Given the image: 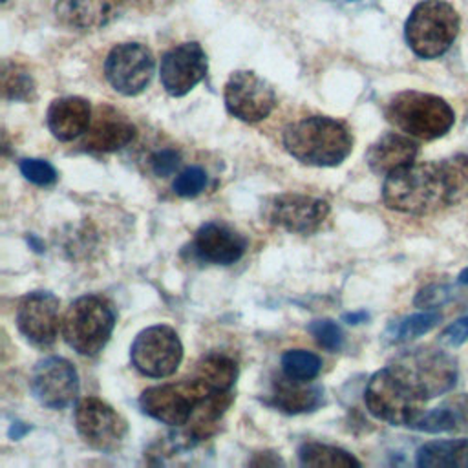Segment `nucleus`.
I'll return each instance as SVG.
<instances>
[{
  "label": "nucleus",
  "instance_id": "nucleus-8",
  "mask_svg": "<svg viewBox=\"0 0 468 468\" xmlns=\"http://www.w3.org/2000/svg\"><path fill=\"white\" fill-rule=\"evenodd\" d=\"M210 393L214 391H210L197 378L177 384H159L146 388L141 393L139 406L148 417L177 428L188 422L196 406Z\"/></svg>",
  "mask_w": 468,
  "mask_h": 468
},
{
  "label": "nucleus",
  "instance_id": "nucleus-15",
  "mask_svg": "<svg viewBox=\"0 0 468 468\" xmlns=\"http://www.w3.org/2000/svg\"><path fill=\"white\" fill-rule=\"evenodd\" d=\"M16 327L31 344L51 346L62 327L58 298L49 291H33L22 296L16 305Z\"/></svg>",
  "mask_w": 468,
  "mask_h": 468
},
{
  "label": "nucleus",
  "instance_id": "nucleus-31",
  "mask_svg": "<svg viewBox=\"0 0 468 468\" xmlns=\"http://www.w3.org/2000/svg\"><path fill=\"white\" fill-rule=\"evenodd\" d=\"M207 186V174L199 166H188L183 172H179L174 179V192L181 197H194L201 194Z\"/></svg>",
  "mask_w": 468,
  "mask_h": 468
},
{
  "label": "nucleus",
  "instance_id": "nucleus-27",
  "mask_svg": "<svg viewBox=\"0 0 468 468\" xmlns=\"http://www.w3.org/2000/svg\"><path fill=\"white\" fill-rule=\"evenodd\" d=\"M441 322V314L435 311H426V313H415L410 314L395 324L389 325L386 331V338L391 344H400V342H410L430 329H433Z\"/></svg>",
  "mask_w": 468,
  "mask_h": 468
},
{
  "label": "nucleus",
  "instance_id": "nucleus-21",
  "mask_svg": "<svg viewBox=\"0 0 468 468\" xmlns=\"http://www.w3.org/2000/svg\"><path fill=\"white\" fill-rule=\"evenodd\" d=\"M324 402V391L305 380H294L287 375L272 382L269 404L283 413H307L314 411Z\"/></svg>",
  "mask_w": 468,
  "mask_h": 468
},
{
  "label": "nucleus",
  "instance_id": "nucleus-30",
  "mask_svg": "<svg viewBox=\"0 0 468 468\" xmlns=\"http://www.w3.org/2000/svg\"><path fill=\"white\" fill-rule=\"evenodd\" d=\"M307 331L313 335V338L318 342V346H322L324 349H327L331 353L340 351L344 346V333H342L340 325L329 318L313 320L307 325Z\"/></svg>",
  "mask_w": 468,
  "mask_h": 468
},
{
  "label": "nucleus",
  "instance_id": "nucleus-16",
  "mask_svg": "<svg viewBox=\"0 0 468 468\" xmlns=\"http://www.w3.org/2000/svg\"><path fill=\"white\" fill-rule=\"evenodd\" d=\"M207 69L208 60L203 48L197 42H183L163 55L159 77L168 95L183 97L203 80Z\"/></svg>",
  "mask_w": 468,
  "mask_h": 468
},
{
  "label": "nucleus",
  "instance_id": "nucleus-28",
  "mask_svg": "<svg viewBox=\"0 0 468 468\" xmlns=\"http://www.w3.org/2000/svg\"><path fill=\"white\" fill-rule=\"evenodd\" d=\"M282 371L283 375L294 378V380H305L311 382L318 377L322 369V360L318 355L305 351V349H289L282 355Z\"/></svg>",
  "mask_w": 468,
  "mask_h": 468
},
{
  "label": "nucleus",
  "instance_id": "nucleus-41",
  "mask_svg": "<svg viewBox=\"0 0 468 468\" xmlns=\"http://www.w3.org/2000/svg\"><path fill=\"white\" fill-rule=\"evenodd\" d=\"M4 2H5V0H4Z\"/></svg>",
  "mask_w": 468,
  "mask_h": 468
},
{
  "label": "nucleus",
  "instance_id": "nucleus-14",
  "mask_svg": "<svg viewBox=\"0 0 468 468\" xmlns=\"http://www.w3.org/2000/svg\"><path fill=\"white\" fill-rule=\"evenodd\" d=\"M29 388L42 406L62 410L79 395V375L69 360L49 356L33 367Z\"/></svg>",
  "mask_w": 468,
  "mask_h": 468
},
{
  "label": "nucleus",
  "instance_id": "nucleus-7",
  "mask_svg": "<svg viewBox=\"0 0 468 468\" xmlns=\"http://www.w3.org/2000/svg\"><path fill=\"white\" fill-rule=\"evenodd\" d=\"M364 402L373 417L391 426L411 428L424 413L422 400L389 366L378 369L367 382Z\"/></svg>",
  "mask_w": 468,
  "mask_h": 468
},
{
  "label": "nucleus",
  "instance_id": "nucleus-4",
  "mask_svg": "<svg viewBox=\"0 0 468 468\" xmlns=\"http://www.w3.org/2000/svg\"><path fill=\"white\" fill-rule=\"evenodd\" d=\"M388 366L426 402L448 393L459 377L455 358L428 346L400 351Z\"/></svg>",
  "mask_w": 468,
  "mask_h": 468
},
{
  "label": "nucleus",
  "instance_id": "nucleus-13",
  "mask_svg": "<svg viewBox=\"0 0 468 468\" xmlns=\"http://www.w3.org/2000/svg\"><path fill=\"white\" fill-rule=\"evenodd\" d=\"M230 115L243 122L263 121L276 104L274 88L254 71H234L223 91Z\"/></svg>",
  "mask_w": 468,
  "mask_h": 468
},
{
  "label": "nucleus",
  "instance_id": "nucleus-1",
  "mask_svg": "<svg viewBox=\"0 0 468 468\" xmlns=\"http://www.w3.org/2000/svg\"><path fill=\"white\" fill-rule=\"evenodd\" d=\"M461 199L455 159L411 163L386 176L382 201L388 208L411 216L433 214Z\"/></svg>",
  "mask_w": 468,
  "mask_h": 468
},
{
  "label": "nucleus",
  "instance_id": "nucleus-2",
  "mask_svg": "<svg viewBox=\"0 0 468 468\" xmlns=\"http://www.w3.org/2000/svg\"><path fill=\"white\" fill-rule=\"evenodd\" d=\"M283 146L303 165L338 166L353 150V135L344 122L313 115L285 128Z\"/></svg>",
  "mask_w": 468,
  "mask_h": 468
},
{
  "label": "nucleus",
  "instance_id": "nucleus-12",
  "mask_svg": "<svg viewBox=\"0 0 468 468\" xmlns=\"http://www.w3.org/2000/svg\"><path fill=\"white\" fill-rule=\"evenodd\" d=\"M104 75L115 91L137 95L152 80L154 55L139 42L119 44L106 57Z\"/></svg>",
  "mask_w": 468,
  "mask_h": 468
},
{
  "label": "nucleus",
  "instance_id": "nucleus-32",
  "mask_svg": "<svg viewBox=\"0 0 468 468\" xmlns=\"http://www.w3.org/2000/svg\"><path fill=\"white\" fill-rule=\"evenodd\" d=\"M20 172L29 183L38 185V186H49L57 181L55 166L44 159H35V157L22 159Z\"/></svg>",
  "mask_w": 468,
  "mask_h": 468
},
{
  "label": "nucleus",
  "instance_id": "nucleus-29",
  "mask_svg": "<svg viewBox=\"0 0 468 468\" xmlns=\"http://www.w3.org/2000/svg\"><path fill=\"white\" fill-rule=\"evenodd\" d=\"M2 86H4V97L9 101H31L35 97L33 77L16 64L4 68Z\"/></svg>",
  "mask_w": 468,
  "mask_h": 468
},
{
  "label": "nucleus",
  "instance_id": "nucleus-22",
  "mask_svg": "<svg viewBox=\"0 0 468 468\" xmlns=\"http://www.w3.org/2000/svg\"><path fill=\"white\" fill-rule=\"evenodd\" d=\"M55 15L71 29L93 31L112 20L113 0H57Z\"/></svg>",
  "mask_w": 468,
  "mask_h": 468
},
{
  "label": "nucleus",
  "instance_id": "nucleus-34",
  "mask_svg": "<svg viewBox=\"0 0 468 468\" xmlns=\"http://www.w3.org/2000/svg\"><path fill=\"white\" fill-rule=\"evenodd\" d=\"M448 300V289L442 287V285H428L424 289H420L413 300V303L417 307H422V309H431V307H437L441 305L442 302Z\"/></svg>",
  "mask_w": 468,
  "mask_h": 468
},
{
  "label": "nucleus",
  "instance_id": "nucleus-18",
  "mask_svg": "<svg viewBox=\"0 0 468 468\" xmlns=\"http://www.w3.org/2000/svg\"><path fill=\"white\" fill-rule=\"evenodd\" d=\"M135 126L117 110L101 106L86 130L84 144L93 152H117L132 143Z\"/></svg>",
  "mask_w": 468,
  "mask_h": 468
},
{
  "label": "nucleus",
  "instance_id": "nucleus-20",
  "mask_svg": "<svg viewBox=\"0 0 468 468\" xmlns=\"http://www.w3.org/2000/svg\"><path fill=\"white\" fill-rule=\"evenodd\" d=\"M48 128L58 141H71L82 135L91 122L90 102L82 97H60L48 108Z\"/></svg>",
  "mask_w": 468,
  "mask_h": 468
},
{
  "label": "nucleus",
  "instance_id": "nucleus-39",
  "mask_svg": "<svg viewBox=\"0 0 468 468\" xmlns=\"http://www.w3.org/2000/svg\"><path fill=\"white\" fill-rule=\"evenodd\" d=\"M119 5H126V7H141L144 5L148 0H113Z\"/></svg>",
  "mask_w": 468,
  "mask_h": 468
},
{
  "label": "nucleus",
  "instance_id": "nucleus-38",
  "mask_svg": "<svg viewBox=\"0 0 468 468\" xmlns=\"http://www.w3.org/2000/svg\"><path fill=\"white\" fill-rule=\"evenodd\" d=\"M463 196H468V157L463 155Z\"/></svg>",
  "mask_w": 468,
  "mask_h": 468
},
{
  "label": "nucleus",
  "instance_id": "nucleus-33",
  "mask_svg": "<svg viewBox=\"0 0 468 468\" xmlns=\"http://www.w3.org/2000/svg\"><path fill=\"white\" fill-rule=\"evenodd\" d=\"M179 161H181L179 152H176L174 148H163L150 157V166L155 176L166 177L176 172V168L179 166Z\"/></svg>",
  "mask_w": 468,
  "mask_h": 468
},
{
  "label": "nucleus",
  "instance_id": "nucleus-25",
  "mask_svg": "<svg viewBox=\"0 0 468 468\" xmlns=\"http://www.w3.org/2000/svg\"><path fill=\"white\" fill-rule=\"evenodd\" d=\"M238 377L236 362L223 353H210L196 366V377L210 391H230Z\"/></svg>",
  "mask_w": 468,
  "mask_h": 468
},
{
  "label": "nucleus",
  "instance_id": "nucleus-11",
  "mask_svg": "<svg viewBox=\"0 0 468 468\" xmlns=\"http://www.w3.org/2000/svg\"><path fill=\"white\" fill-rule=\"evenodd\" d=\"M263 214L269 223L292 234H313L329 216L325 199L287 192L272 196L263 205Z\"/></svg>",
  "mask_w": 468,
  "mask_h": 468
},
{
  "label": "nucleus",
  "instance_id": "nucleus-40",
  "mask_svg": "<svg viewBox=\"0 0 468 468\" xmlns=\"http://www.w3.org/2000/svg\"><path fill=\"white\" fill-rule=\"evenodd\" d=\"M459 282L464 283V285H468V267L459 274Z\"/></svg>",
  "mask_w": 468,
  "mask_h": 468
},
{
  "label": "nucleus",
  "instance_id": "nucleus-10",
  "mask_svg": "<svg viewBox=\"0 0 468 468\" xmlns=\"http://www.w3.org/2000/svg\"><path fill=\"white\" fill-rule=\"evenodd\" d=\"M75 428L82 441L99 452L117 450L128 431L122 415L97 397H84L77 402Z\"/></svg>",
  "mask_w": 468,
  "mask_h": 468
},
{
  "label": "nucleus",
  "instance_id": "nucleus-5",
  "mask_svg": "<svg viewBox=\"0 0 468 468\" xmlns=\"http://www.w3.org/2000/svg\"><path fill=\"white\" fill-rule=\"evenodd\" d=\"M115 325L112 305L95 294L79 296L62 316V336L79 355L93 356L108 344Z\"/></svg>",
  "mask_w": 468,
  "mask_h": 468
},
{
  "label": "nucleus",
  "instance_id": "nucleus-24",
  "mask_svg": "<svg viewBox=\"0 0 468 468\" xmlns=\"http://www.w3.org/2000/svg\"><path fill=\"white\" fill-rule=\"evenodd\" d=\"M420 468H468V439L431 441L417 450Z\"/></svg>",
  "mask_w": 468,
  "mask_h": 468
},
{
  "label": "nucleus",
  "instance_id": "nucleus-35",
  "mask_svg": "<svg viewBox=\"0 0 468 468\" xmlns=\"http://www.w3.org/2000/svg\"><path fill=\"white\" fill-rule=\"evenodd\" d=\"M468 338V316L457 318L441 333V342L446 346H461Z\"/></svg>",
  "mask_w": 468,
  "mask_h": 468
},
{
  "label": "nucleus",
  "instance_id": "nucleus-19",
  "mask_svg": "<svg viewBox=\"0 0 468 468\" xmlns=\"http://www.w3.org/2000/svg\"><path fill=\"white\" fill-rule=\"evenodd\" d=\"M419 154L417 143L410 135L402 133H384L367 150V166L378 176H389L391 172L408 166L415 161Z\"/></svg>",
  "mask_w": 468,
  "mask_h": 468
},
{
  "label": "nucleus",
  "instance_id": "nucleus-37",
  "mask_svg": "<svg viewBox=\"0 0 468 468\" xmlns=\"http://www.w3.org/2000/svg\"><path fill=\"white\" fill-rule=\"evenodd\" d=\"M367 318V313L360 311V313H349V314H344V320H347L349 324H360Z\"/></svg>",
  "mask_w": 468,
  "mask_h": 468
},
{
  "label": "nucleus",
  "instance_id": "nucleus-23",
  "mask_svg": "<svg viewBox=\"0 0 468 468\" xmlns=\"http://www.w3.org/2000/svg\"><path fill=\"white\" fill-rule=\"evenodd\" d=\"M417 431L424 433H442L468 430V393L461 395L431 411H424L415 424L411 426Z\"/></svg>",
  "mask_w": 468,
  "mask_h": 468
},
{
  "label": "nucleus",
  "instance_id": "nucleus-26",
  "mask_svg": "<svg viewBox=\"0 0 468 468\" xmlns=\"http://www.w3.org/2000/svg\"><path fill=\"white\" fill-rule=\"evenodd\" d=\"M298 459L309 468H340V466H360V461L336 446L322 442H303L298 448Z\"/></svg>",
  "mask_w": 468,
  "mask_h": 468
},
{
  "label": "nucleus",
  "instance_id": "nucleus-3",
  "mask_svg": "<svg viewBox=\"0 0 468 468\" xmlns=\"http://www.w3.org/2000/svg\"><path fill=\"white\" fill-rule=\"evenodd\" d=\"M388 121L410 137L433 141L442 137L453 126L452 106L431 93L400 91L386 106Z\"/></svg>",
  "mask_w": 468,
  "mask_h": 468
},
{
  "label": "nucleus",
  "instance_id": "nucleus-36",
  "mask_svg": "<svg viewBox=\"0 0 468 468\" xmlns=\"http://www.w3.org/2000/svg\"><path fill=\"white\" fill-rule=\"evenodd\" d=\"M29 430H31V428H29L27 424H24V422H13L11 428H9V437H11L13 441H18V439H22Z\"/></svg>",
  "mask_w": 468,
  "mask_h": 468
},
{
  "label": "nucleus",
  "instance_id": "nucleus-17",
  "mask_svg": "<svg viewBox=\"0 0 468 468\" xmlns=\"http://www.w3.org/2000/svg\"><path fill=\"white\" fill-rule=\"evenodd\" d=\"M194 254L208 263L230 265L238 261L247 249V239L221 223H205L197 229L192 241Z\"/></svg>",
  "mask_w": 468,
  "mask_h": 468
},
{
  "label": "nucleus",
  "instance_id": "nucleus-9",
  "mask_svg": "<svg viewBox=\"0 0 468 468\" xmlns=\"http://www.w3.org/2000/svg\"><path fill=\"white\" fill-rule=\"evenodd\" d=\"M133 367L144 377L165 378L176 373L183 360V344L170 325H150L143 329L132 347Z\"/></svg>",
  "mask_w": 468,
  "mask_h": 468
},
{
  "label": "nucleus",
  "instance_id": "nucleus-6",
  "mask_svg": "<svg viewBox=\"0 0 468 468\" xmlns=\"http://www.w3.org/2000/svg\"><path fill=\"white\" fill-rule=\"evenodd\" d=\"M457 33L459 15L444 0L417 4L404 26L406 42L420 58H435L446 53Z\"/></svg>",
  "mask_w": 468,
  "mask_h": 468
}]
</instances>
